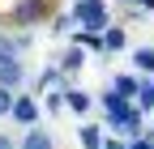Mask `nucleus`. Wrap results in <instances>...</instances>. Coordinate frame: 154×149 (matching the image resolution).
<instances>
[{
	"instance_id": "f257e3e1",
	"label": "nucleus",
	"mask_w": 154,
	"mask_h": 149,
	"mask_svg": "<svg viewBox=\"0 0 154 149\" xmlns=\"http://www.w3.org/2000/svg\"><path fill=\"white\" fill-rule=\"evenodd\" d=\"M69 17H73L77 30H94V34H103V30L111 26V9H107V0H73Z\"/></svg>"
},
{
	"instance_id": "f03ea898",
	"label": "nucleus",
	"mask_w": 154,
	"mask_h": 149,
	"mask_svg": "<svg viewBox=\"0 0 154 149\" xmlns=\"http://www.w3.org/2000/svg\"><path fill=\"white\" fill-rule=\"evenodd\" d=\"M51 17V0H17L9 9V22L13 26H43Z\"/></svg>"
},
{
	"instance_id": "7ed1b4c3",
	"label": "nucleus",
	"mask_w": 154,
	"mask_h": 149,
	"mask_svg": "<svg viewBox=\"0 0 154 149\" xmlns=\"http://www.w3.org/2000/svg\"><path fill=\"white\" fill-rule=\"evenodd\" d=\"M38 115H43V102H38L34 94H17L13 98V111H9V119L13 124H22V128H34Z\"/></svg>"
},
{
	"instance_id": "20e7f679",
	"label": "nucleus",
	"mask_w": 154,
	"mask_h": 149,
	"mask_svg": "<svg viewBox=\"0 0 154 149\" xmlns=\"http://www.w3.org/2000/svg\"><path fill=\"white\" fill-rule=\"evenodd\" d=\"M107 128H111V132H124V136H141V107H124V111H116V115H107Z\"/></svg>"
},
{
	"instance_id": "39448f33",
	"label": "nucleus",
	"mask_w": 154,
	"mask_h": 149,
	"mask_svg": "<svg viewBox=\"0 0 154 149\" xmlns=\"http://www.w3.org/2000/svg\"><path fill=\"white\" fill-rule=\"evenodd\" d=\"M22 81H26V64L17 60V55H0V85L17 89Z\"/></svg>"
},
{
	"instance_id": "423d86ee",
	"label": "nucleus",
	"mask_w": 154,
	"mask_h": 149,
	"mask_svg": "<svg viewBox=\"0 0 154 149\" xmlns=\"http://www.w3.org/2000/svg\"><path fill=\"white\" fill-rule=\"evenodd\" d=\"M17 149H56V141H51V132H47V128H26V132H22V141H17Z\"/></svg>"
},
{
	"instance_id": "0eeeda50",
	"label": "nucleus",
	"mask_w": 154,
	"mask_h": 149,
	"mask_svg": "<svg viewBox=\"0 0 154 149\" xmlns=\"http://www.w3.org/2000/svg\"><path fill=\"white\" fill-rule=\"evenodd\" d=\"M64 107L73 111V115H86V111L94 107V98H90V89H77V85H64Z\"/></svg>"
},
{
	"instance_id": "6e6552de",
	"label": "nucleus",
	"mask_w": 154,
	"mask_h": 149,
	"mask_svg": "<svg viewBox=\"0 0 154 149\" xmlns=\"http://www.w3.org/2000/svg\"><path fill=\"white\" fill-rule=\"evenodd\" d=\"M103 136H107V128H99V124H82L77 128V145L82 149H103Z\"/></svg>"
},
{
	"instance_id": "1a4fd4ad",
	"label": "nucleus",
	"mask_w": 154,
	"mask_h": 149,
	"mask_svg": "<svg viewBox=\"0 0 154 149\" xmlns=\"http://www.w3.org/2000/svg\"><path fill=\"white\" fill-rule=\"evenodd\" d=\"M111 89H116V94H124V98L133 102V98H137V89H141V77H137V72H120V77L111 81Z\"/></svg>"
},
{
	"instance_id": "9d476101",
	"label": "nucleus",
	"mask_w": 154,
	"mask_h": 149,
	"mask_svg": "<svg viewBox=\"0 0 154 149\" xmlns=\"http://www.w3.org/2000/svg\"><path fill=\"white\" fill-rule=\"evenodd\" d=\"M73 43L82 47V51H94V55H103V34H94V30H73Z\"/></svg>"
},
{
	"instance_id": "9b49d317",
	"label": "nucleus",
	"mask_w": 154,
	"mask_h": 149,
	"mask_svg": "<svg viewBox=\"0 0 154 149\" xmlns=\"http://www.w3.org/2000/svg\"><path fill=\"white\" fill-rule=\"evenodd\" d=\"M124 47H128L124 26H107V30H103V51H124Z\"/></svg>"
},
{
	"instance_id": "f8f14e48",
	"label": "nucleus",
	"mask_w": 154,
	"mask_h": 149,
	"mask_svg": "<svg viewBox=\"0 0 154 149\" xmlns=\"http://www.w3.org/2000/svg\"><path fill=\"white\" fill-rule=\"evenodd\" d=\"M86 64V51L82 47H77V43H69V51L60 55V72H64V77H69V72H77V68H82Z\"/></svg>"
},
{
	"instance_id": "ddd939ff",
	"label": "nucleus",
	"mask_w": 154,
	"mask_h": 149,
	"mask_svg": "<svg viewBox=\"0 0 154 149\" xmlns=\"http://www.w3.org/2000/svg\"><path fill=\"white\" fill-rule=\"evenodd\" d=\"M133 64H137L141 77H154V47H137L133 51Z\"/></svg>"
},
{
	"instance_id": "4468645a",
	"label": "nucleus",
	"mask_w": 154,
	"mask_h": 149,
	"mask_svg": "<svg viewBox=\"0 0 154 149\" xmlns=\"http://www.w3.org/2000/svg\"><path fill=\"white\" fill-rule=\"evenodd\" d=\"M137 107H141V111H154V77H141V89H137Z\"/></svg>"
},
{
	"instance_id": "2eb2a0df",
	"label": "nucleus",
	"mask_w": 154,
	"mask_h": 149,
	"mask_svg": "<svg viewBox=\"0 0 154 149\" xmlns=\"http://www.w3.org/2000/svg\"><path fill=\"white\" fill-rule=\"evenodd\" d=\"M124 107H128L124 94H116V89H107V94H103V115H116V111H124Z\"/></svg>"
},
{
	"instance_id": "dca6fc26",
	"label": "nucleus",
	"mask_w": 154,
	"mask_h": 149,
	"mask_svg": "<svg viewBox=\"0 0 154 149\" xmlns=\"http://www.w3.org/2000/svg\"><path fill=\"white\" fill-rule=\"evenodd\" d=\"M13 98H17L13 89H9V85H0V119H5L9 111H13Z\"/></svg>"
},
{
	"instance_id": "f3484780",
	"label": "nucleus",
	"mask_w": 154,
	"mask_h": 149,
	"mask_svg": "<svg viewBox=\"0 0 154 149\" xmlns=\"http://www.w3.org/2000/svg\"><path fill=\"white\" fill-rule=\"evenodd\" d=\"M47 111H51V115H56V111H64V89H56V94H47V102H43Z\"/></svg>"
},
{
	"instance_id": "a211bd4d",
	"label": "nucleus",
	"mask_w": 154,
	"mask_h": 149,
	"mask_svg": "<svg viewBox=\"0 0 154 149\" xmlns=\"http://www.w3.org/2000/svg\"><path fill=\"white\" fill-rule=\"evenodd\" d=\"M0 55H22V51H17V39H9V34H0Z\"/></svg>"
},
{
	"instance_id": "6ab92c4d",
	"label": "nucleus",
	"mask_w": 154,
	"mask_h": 149,
	"mask_svg": "<svg viewBox=\"0 0 154 149\" xmlns=\"http://www.w3.org/2000/svg\"><path fill=\"white\" fill-rule=\"evenodd\" d=\"M124 149H154V136H133Z\"/></svg>"
},
{
	"instance_id": "aec40b11",
	"label": "nucleus",
	"mask_w": 154,
	"mask_h": 149,
	"mask_svg": "<svg viewBox=\"0 0 154 149\" xmlns=\"http://www.w3.org/2000/svg\"><path fill=\"white\" fill-rule=\"evenodd\" d=\"M56 77H60V72H51V68H47L43 77H38V89H51V85H56Z\"/></svg>"
},
{
	"instance_id": "412c9836",
	"label": "nucleus",
	"mask_w": 154,
	"mask_h": 149,
	"mask_svg": "<svg viewBox=\"0 0 154 149\" xmlns=\"http://www.w3.org/2000/svg\"><path fill=\"white\" fill-rule=\"evenodd\" d=\"M128 4L137 9V13H154V0H128Z\"/></svg>"
},
{
	"instance_id": "4be33fe9",
	"label": "nucleus",
	"mask_w": 154,
	"mask_h": 149,
	"mask_svg": "<svg viewBox=\"0 0 154 149\" xmlns=\"http://www.w3.org/2000/svg\"><path fill=\"white\" fill-rule=\"evenodd\" d=\"M0 149H17V141H13L9 132H0Z\"/></svg>"
},
{
	"instance_id": "5701e85b",
	"label": "nucleus",
	"mask_w": 154,
	"mask_h": 149,
	"mask_svg": "<svg viewBox=\"0 0 154 149\" xmlns=\"http://www.w3.org/2000/svg\"><path fill=\"white\" fill-rule=\"evenodd\" d=\"M103 149H124V141H116V136H103Z\"/></svg>"
}]
</instances>
